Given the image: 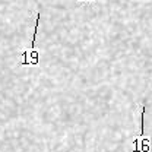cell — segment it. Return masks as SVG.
I'll use <instances>...</instances> for the list:
<instances>
[{"label":"cell","mask_w":152,"mask_h":152,"mask_svg":"<svg viewBox=\"0 0 152 152\" xmlns=\"http://www.w3.org/2000/svg\"><path fill=\"white\" fill-rule=\"evenodd\" d=\"M134 143V149L133 152H149V137H146L145 134L140 136V137H136L133 140Z\"/></svg>","instance_id":"1"}]
</instances>
